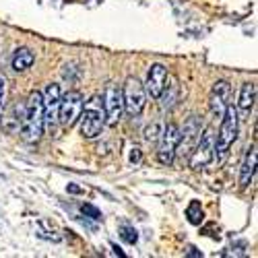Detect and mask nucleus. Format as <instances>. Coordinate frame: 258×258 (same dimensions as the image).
<instances>
[{
    "label": "nucleus",
    "instance_id": "3",
    "mask_svg": "<svg viewBox=\"0 0 258 258\" xmlns=\"http://www.w3.org/2000/svg\"><path fill=\"white\" fill-rule=\"evenodd\" d=\"M79 120H81V135L85 139H95L97 135H101L103 126H105L101 97H93L91 101H87V105H83Z\"/></svg>",
    "mask_w": 258,
    "mask_h": 258
},
{
    "label": "nucleus",
    "instance_id": "1",
    "mask_svg": "<svg viewBox=\"0 0 258 258\" xmlns=\"http://www.w3.org/2000/svg\"><path fill=\"white\" fill-rule=\"evenodd\" d=\"M19 131L25 143H37L41 135H44V101H41V91H33L27 97Z\"/></svg>",
    "mask_w": 258,
    "mask_h": 258
},
{
    "label": "nucleus",
    "instance_id": "12",
    "mask_svg": "<svg viewBox=\"0 0 258 258\" xmlns=\"http://www.w3.org/2000/svg\"><path fill=\"white\" fill-rule=\"evenodd\" d=\"M254 174H256V145H252L248 149V153L244 157L242 171H240V186L248 188L252 184V180H254Z\"/></svg>",
    "mask_w": 258,
    "mask_h": 258
},
{
    "label": "nucleus",
    "instance_id": "20",
    "mask_svg": "<svg viewBox=\"0 0 258 258\" xmlns=\"http://www.w3.org/2000/svg\"><path fill=\"white\" fill-rule=\"evenodd\" d=\"M3 105H5V79L0 77V112H3Z\"/></svg>",
    "mask_w": 258,
    "mask_h": 258
},
{
    "label": "nucleus",
    "instance_id": "18",
    "mask_svg": "<svg viewBox=\"0 0 258 258\" xmlns=\"http://www.w3.org/2000/svg\"><path fill=\"white\" fill-rule=\"evenodd\" d=\"M159 135H161V131H159V124L149 126L147 131H145V139H147V141H157V139H159Z\"/></svg>",
    "mask_w": 258,
    "mask_h": 258
},
{
    "label": "nucleus",
    "instance_id": "9",
    "mask_svg": "<svg viewBox=\"0 0 258 258\" xmlns=\"http://www.w3.org/2000/svg\"><path fill=\"white\" fill-rule=\"evenodd\" d=\"M60 85L50 83L46 91L41 93V101H44V128H54L58 120V103H60Z\"/></svg>",
    "mask_w": 258,
    "mask_h": 258
},
{
    "label": "nucleus",
    "instance_id": "2",
    "mask_svg": "<svg viewBox=\"0 0 258 258\" xmlns=\"http://www.w3.org/2000/svg\"><path fill=\"white\" fill-rule=\"evenodd\" d=\"M238 110L233 105H227L225 112L221 116V124H219V133L215 135V155L219 159L227 155L229 147L233 145V141L238 139Z\"/></svg>",
    "mask_w": 258,
    "mask_h": 258
},
{
    "label": "nucleus",
    "instance_id": "13",
    "mask_svg": "<svg viewBox=\"0 0 258 258\" xmlns=\"http://www.w3.org/2000/svg\"><path fill=\"white\" fill-rule=\"evenodd\" d=\"M35 62V54L29 50V48H17L15 54H13V71L15 73H25L27 69L33 67Z\"/></svg>",
    "mask_w": 258,
    "mask_h": 258
},
{
    "label": "nucleus",
    "instance_id": "17",
    "mask_svg": "<svg viewBox=\"0 0 258 258\" xmlns=\"http://www.w3.org/2000/svg\"><path fill=\"white\" fill-rule=\"evenodd\" d=\"M122 238H124L128 244H137V240H139L137 229H133V227H124V229H122Z\"/></svg>",
    "mask_w": 258,
    "mask_h": 258
},
{
    "label": "nucleus",
    "instance_id": "10",
    "mask_svg": "<svg viewBox=\"0 0 258 258\" xmlns=\"http://www.w3.org/2000/svg\"><path fill=\"white\" fill-rule=\"evenodd\" d=\"M165 81H167V69L163 67L161 62L151 64V69H149V73H147V83L143 85L145 93L151 99H159L161 91L165 87Z\"/></svg>",
    "mask_w": 258,
    "mask_h": 258
},
{
    "label": "nucleus",
    "instance_id": "8",
    "mask_svg": "<svg viewBox=\"0 0 258 258\" xmlns=\"http://www.w3.org/2000/svg\"><path fill=\"white\" fill-rule=\"evenodd\" d=\"M101 105H103V114H105V124H118L120 118H122V112H124V103H122V89L118 85L110 83L103 91V97H101Z\"/></svg>",
    "mask_w": 258,
    "mask_h": 258
},
{
    "label": "nucleus",
    "instance_id": "14",
    "mask_svg": "<svg viewBox=\"0 0 258 258\" xmlns=\"http://www.w3.org/2000/svg\"><path fill=\"white\" fill-rule=\"evenodd\" d=\"M254 101H256V85L254 83H244L242 89H240V101H238V107L242 110V114L252 112Z\"/></svg>",
    "mask_w": 258,
    "mask_h": 258
},
{
    "label": "nucleus",
    "instance_id": "7",
    "mask_svg": "<svg viewBox=\"0 0 258 258\" xmlns=\"http://www.w3.org/2000/svg\"><path fill=\"white\" fill-rule=\"evenodd\" d=\"M180 143V126L167 124L159 135V149H157V161L161 165H171L176 157V147Z\"/></svg>",
    "mask_w": 258,
    "mask_h": 258
},
{
    "label": "nucleus",
    "instance_id": "11",
    "mask_svg": "<svg viewBox=\"0 0 258 258\" xmlns=\"http://www.w3.org/2000/svg\"><path fill=\"white\" fill-rule=\"evenodd\" d=\"M229 95H231V87L227 81H217L211 89V97H209V105H211V112L221 118L225 107L229 105Z\"/></svg>",
    "mask_w": 258,
    "mask_h": 258
},
{
    "label": "nucleus",
    "instance_id": "19",
    "mask_svg": "<svg viewBox=\"0 0 258 258\" xmlns=\"http://www.w3.org/2000/svg\"><path fill=\"white\" fill-rule=\"evenodd\" d=\"M83 213L89 215L91 219H101V213H99L95 207H91V205H83Z\"/></svg>",
    "mask_w": 258,
    "mask_h": 258
},
{
    "label": "nucleus",
    "instance_id": "15",
    "mask_svg": "<svg viewBox=\"0 0 258 258\" xmlns=\"http://www.w3.org/2000/svg\"><path fill=\"white\" fill-rule=\"evenodd\" d=\"M178 91H180V85H178V79L176 77H169L167 75V81H165V87L161 91V97L163 99V107H171L178 99Z\"/></svg>",
    "mask_w": 258,
    "mask_h": 258
},
{
    "label": "nucleus",
    "instance_id": "16",
    "mask_svg": "<svg viewBox=\"0 0 258 258\" xmlns=\"http://www.w3.org/2000/svg\"><path fill=\"white\" fill-rule=\"evenodd\" d=\"M186 217H188V221H190L192 225H201V221H203V207H201L199 201H192V203L188 205Z\"/></svg>",
    "mask_w": 258,
    "mask_h": 258
},
{
    "label": "nucleus",
    "instance_id": "5",
    "mask_svg": "<svg viewBox=\"0 0 258 258\" xmlns=\"http://www.w3.org/2000/svg\"><path fill=\"white\" fill-rule=\"evenodd\" d=\"M83 93L81 91H67L64 95H60V103H58V122L62 126H73L83 112Z\"/></svg>",
    "mask_w": 258,
    "mask_h": 258
},
{
    "label": "nucleus",
    "instance_id": "6",
    "mask_svg": "<svg viewBox=\"0 0 258 258\" xmlns=\"http://www.w3.org/2000/svg\"><path fill=\"white\" fill-rule=\"evenodd\" d=\"M215 159V133L213 128H205L203 135L197 139V147L190 157V167L192 169H203Z\"/></svg>",
    "mask_w": 258,
    "mask_h": 258
},
{
    "label": "nucleus",
    "instance_id": "4",
    "mask_svg": "<svg viewBox=\"0 0 258 258\" xmlns=\"http://www.w3.org/2000/svg\"><path fill=\"white\" fill-rule=\"evenodd\" d=\"M122 103L124 112L131 116H141L147 105V93L143 83L137 77H128L122 85Z\"/></svg>",
    "mask_w": 258,
    "mask_h": 258
}]
</instances>
